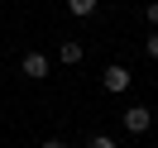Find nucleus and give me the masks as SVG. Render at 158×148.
Wrapping results in <instances>:
<instances>
[{
	"mask_svg": "<svg viewBox=\"0 0 158 148\" xmlns=\"http://www.w3.org/2000/svg\"><path fill=\"white\" fill-rule=\"evenodd\" d=\"M129 81H134V77H129V67H120V62H115V67H106L101 86H106L110 96H120V91H129Z\"/></svg>",
	"mask_w": 158,
	"mask_h": 148,
	"instance_id": "nucleus-1",
	"label": "nucleus"
},
{
	"mask_svg": "<svg viewBox=\"0 0 158 148\" xmlns=\"http://www.w3.org/2000/svg\"><path fill=\"white\" fill-rule=\"evenodd\" d=\"M144 14H148V24H158V0H148V10H144Z\"/></svg>",
	"mask_w": 158,
	"mask_h": 148,
	"instance_id": "nucleus-7",
	"label": "nucleus"
},
{
	"mask_svg": "<svg viewBox=\"0 0 158 148\" xmlns=\"http://www.w3.org/2000/svg\"><path fill=\"white\" fill-rule=\"evenodd\" d=\"M148 58L158 62V34H153V38H148Z\"/></svg>",
	"mask_w": 158,
	"mask_h": 148,
	"instance_id": "nucleus-8",
	"label": "nucleus"
},
{
	"mask_svg": "<svg viewBox=\"0 0 158 148\" xmlns=\"http://www.w3.org/2000/svg\"><path fill=\"white\" fill-rule=\"evenodd\" d=\"M67 10L77 14V19H86V14H96V0H67Z\"/></svg>",
	"mask_w": 158,
	"mask_h": 148,
	"instance_id": "nucleus-5",
	"label": "nucleus"
},
{
	"mask_svg": "<svg viewBox=\"0 0 158 148\" xmlns=\"http://www.w3.org/2000/svg\"><path fill=\"white\" fill-rule=\"evenodd\" d=\"M86 148H115V138H106V134H96V138H91Z\"/></svg>",
	"mask_w": 158,
	"mask_h": 148,
	"instance_id": "nucleus-6",
	"label": "nucleus"
},
{
	"mask_svg": "<svg viewBox=\"0 0 158 148\" xmlns=\"http://www.w3.org/2000/svg\"><path fill=\"white\" fill-rule=\"evenodd\" d=\"M43 148H67V143H62V138H43Z\"/></svg>",
	"mask_w": 158,
	"mask_h": 148,
	"instance_id": "nucleus-9",
	"label": "nucleus"
},
{
	"mask_svg": "<svg viewBox=\"0 0 158 148\" xmlns=\"http://www.w3.org/2000/svg\"><path fill=\"white\" fill-rule=\"evenodd\" d=\"M148 124H153V115H148V105H129V110H125V129H129V134H144Z\"/></svg>",
	"mask_w": 158,
	"mask_h": 148,
	"instance_id": "nucleus-2",
	"label": "nucleus"
},
{
	"mask_svg": "<svg viewBox=\"0 0 158 148\" xmlns=\"http://www.w3.org/2000/svg\"><path fill=\"white\" fill-rule=\"evenodd\" d=\"M19 67H24V77H34V81H43V77H48V58H43L39 48H34V53H24V62H19Z\"/></svg>",
	"mask_w": 158,
	"mask_h": 148,
	"instance_id": "nucleus-3",
	"label": "nucleus"
},
{
	"mask_svg": "<svg viewBox=\"0 0 158 148\" xmlns=\"http://www.w3.org/2000/svg\"><path fill=\"white\" fill-rule=\"evenodd\" d=\"M58 58L67 62V67H77V62H81V43H77V38H67V43L58 48Z\"/></svg>",
	"mask_w": 158,
	"mask_h": 148,
	"instance_id": "nucleus-4",
	"label": "nucleus"
}]
</instances>
